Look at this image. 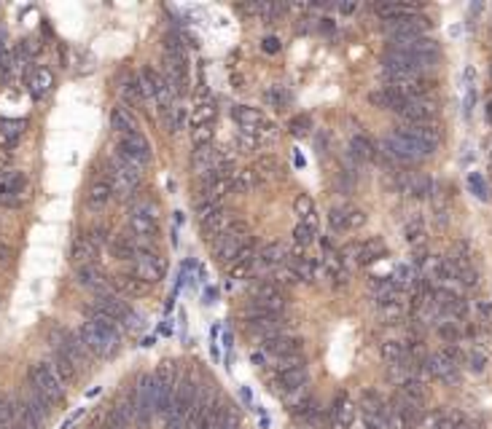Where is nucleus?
<instances>
[{
  "mask_svg": "<svg viewBox=\"0 0 492 429\" xmlns=\"http://www.w3.org/2000/svg\"><path fill=\"white\" fill-rule=\"evenodd\" d=\"M78 338L86 346L89 354L95 357H114V351L118 349V341H121V330H114V328H102V325H95V322H83L78 328Z\"/></svg>",
  "mask_w": 492,
  "mask_h": 429,
  "instance_id": "1",
  "label": "nucleus"
},
{
  "mask_svg": "<svg viewBox=\"0 0 492 429\" xmlns=\"http://www.w3.org/2000/svg\"><path fill=\"white\" fill-rule=\"evenodd\" d=\"M30 386L35 392H41L51 405L65 400V381L57 376V370L51 367V363H35L30 367Z\"/></svg>",
  "mask_w": 492,
  "mask_h": 429,
  "instance_id": "2",
  "label": "nucleus"
},
{
  "mask_svg": "<svg viewBox=\"0 0 492 429\" xmlns=\"http://www.w3.org/2000/svg\"><path fill=\"white\" fill-rule=\"evenodd\" d=\"M382 150H385V156H390L393 161H404V164L428 159V156L433 153V150H428L425 145L414 143V140H406V137H401V134H395V132L390 137L382 140Z\"/></svg>",
  "mask_w": 492,
  "mask_h": 429,
  "instance_id": "3",
  "label": "nucleus"
},
{
  "mask_svg": "<svg viewBox=\"0 0 492 429\" xmlns=\"http://www.w3.org/2000/svg\"><path fill=\"white\" fill-rule=\"evenodd\" d=\"M116 153L124 161H130L132 167H137V169H146L151 164V145H148L146 134H140V132L118 137V150Z\"/></svg>",
  "mask_w": 492,
  "mask_h": 429,
  "instance_id": "4",
  "label": "nucleus"
},
{
  "mask_svg": "<svg viewBox=\"0 0 492 429\" xmlns=\"http://www.w3.org/2000/svg\"><path fill=\"white\" fill-rule=\"evenodd\" d=\"M132 274L140 282H146L148 287L156 285L164 276V258H159V255L146 250V247H140L137 255H135V260H132Z\"/></svg>",
  "mask_w": 492,
  "mask_h": 429,
  "instance_id": "5",
  "label": "nucleus"
},
{
  "mask_svg": "<svg viewBox=\"0 0 492 429\" xmlns=\"http://www.w3.org/2000/svg\"><path fill=\"white\" fill-rule=\"evenodd\" d=\"M130 228H132V237H137L140 241H148V244H151V241L156 239V234H159L153 204H140L137 209H132Z\"/></svg>",
  "mask_w": 492,
  "mask_h": 429,
  "instance_id": "6",
  "label": "nucleus"
},
{
  "mask_svg": "<svg viewBox=\"0 0 492 429\" xmlns=\"http://www.w3.org/2000/svg\"><path fill=\"white\" fill-rule=\"evenodd\" d=\"M395 134L425 145L428 150H436L439 143H442V129L436 127L433 121L430 124H401V127H395Z\"/></svg>",
  "mask_w": 492,
  "mask_h": 429,
  "instance_id": "7",
  "label": "nucleus"
},
{
  "mask_svg": "<svg viewBox=\"0 0 492 429\" xmlns=\"http://www.w3.org/2000/svg\"><path fill=\"white\" fill-rule=\"evenodd\" d=\"M395 113L404 118V124H430L436 115V102H430L428 97H411Z\"/></svg>",
  "mask_w": 492,
  "mask_h": 429,
  "instance_id": "8",
  "label": "nucleus"
},
{
  "mask_svg": "<svg viewBox=\"0 0 492 429\" xmlns=\"http://www.w3.org/2000/svg\"><path fill=\"white\" fill-rule=\"evenodd\" d=\"M27 188V177L22 172H6L0 177V204L3 207H17L22 204V196Z\"/></svg>",
  "mask_w": 492,
  "mask_h": 429,
  "instance_id": "9",
  "label": "nucleus"
},
{
  "mask_svg": "<svg viewBox=\"0 0 492 429\" xmlns=\"http://www.w3.org/2000/svg\"><path fill=\"white\" fill-rule=\"evenodd\" d=\"M345 255L350 258V263H355V266H369V263L379 260V255H385V244L379 239L353 241V244H347Z\"/></svg>",
  "mask_w": 492,
  "mask_h": 429,
  "instance_id": "10",
  "label": "nucleus"
},
{
  "mask_svg": "<svg viewBox=\"0 0 492 429\" xmlns=\"http://www.w3.org/2000/svg\"><path fill=\"white\" fill-rule=\"evenodd\" d=\"M231 118L237 121V127L242 129V134H259V129L266 124L264 113L259 108H247V105H234L231 108Z\"/></svg>",
  "mask_w": 492,
  "mask_h": 429,
  "instance_id": "11",
  "label": "nucleus"
},
{
  "mask_svg": "<svg viewBox=\"0 0 492 429\" xmlns=\"http://www.w3.org/2000/svg\"><path fill=\"white\" fill-rule=\"evenodd\" d=\"M428 376H433V379H439L444 384H455L460 376V365L455 363H449L444 354H433V357H428L425 363H423Z\"/></svg>",
  "mask_w": 492,
  "mask_h": 429,
  "instance_id": "12",
  "label": "nucleus"
},
{
  "mask_svg": "<svg viewBox=\"0 0 492 429\" xmlns=\"http://www.w3.org/2000/svg\"><path fill=\"white\" fill-rule=\"evenodd\" d=\"M328 223H331L334 231H355V228H361L363 223H366V215L355 207H336L331 209Z\"/></svg>",
  "mask_w": 492,
  "mask_h": 429,
  "instance_id": "13",
  "label": "nucleus"
},
{
  "mask_svg": "<svg viewBox=\"0 0 492 429\" xmlns=\"http://www.w3.org/2000/svg\"><path fill=\"white\" fill-rule=\"evenodd\" d=\"M78 285L86 287V290H92V293H95V298H97V295H108V293H114L111 282L105 279V274H102L97 266H81V269H78Z\"/></svg>",
  "mask_w": 492,
  "mask_h": 429,
  "instance_id": "14",
  "label": "nucleus"
},
{
  "mask_svg": "<svg viewBox=\"0 0 492 429\" xmlns=\"http://www.w3.org/2000/svg\"><path fill=\"white\" fill-rule=\"evenodd\" d=\"M301 351V338L296 335H275L269 341H264V354H272V357H288V354H299Z\"/></svg>",
  "mask_w": 492,
  "mask_h": 429,
  "instance_id": "15",
  "label": "nucleus"
},
{
  "mask_svg": "<svg viewBox=\"0 0 492 429\" xmlns=\"http://www.w3.org/2000/svg\"><path fill=\"white\" fill-rule=\"evenodd\" d=\"M242 239H237V237H229V234H221V237L215 239V244H213V253H215V258L221 260V263H237V255H240V250H242Z\"/></svg>",
  "mask_w": 492,
  "mask_h": 429,
  "instance_id": "16",
  "label": "nucleus"
},
{
  "mask_svg": "<svg viewBox=\"0 0 492 429\" xmlns=\"http://www.w3.org/2000/svg\"><path fill=\"white\" fill-rule=\"evenodd\" d=\"M374 14H377L382 22H398V19H404V16L420 14V6H409V3H377V6H374Z\"/></svg>",
  "mask_w": 492,
  "mask_h": 429,
  "instance_id": "17",
  "label": "nucleus"
},
{
  "mask_svg": "<svg viewBox=\"0 0 492 429\" xmlns=\"http://www.w3.org/2000/svg\"><path fill=\"white\" fill-rule=\"evenodd\" d=\"M97 253H100V247L92 244L86 237H78L73 241V247H70V258H73V263H76L78 269H81V266H95Z\"/></svg>",
  "mask_w": 492,
  "mask_h": 429,
  "instance_id": "18",
  "label": "nucleus"
},
{
  "mask_svg": "<svg viewBox=\"0 0 492 429\" xmlns=\"http://www.w3.org/2000/svg\"><path fill=\"white\" fill-rule=\"evenodd\" d=\"M369 102H371L374 108H382V111H398V108L406 102V97L382 86V89H374V92L369 94Z\"/></svg>",
  "mask_w": 492,
  "mask_h": 429,
  "instance_id": "19",
  "label": "nucleus"
},
{
  "mask_svg": "<svg viewBox=\"0 0 492 429\" xmlns=\"http://www.w3.org/2000/svg\"><path fill=\"white\" fill-rule=\"evenodd\" d=\"M27 86H30V94H33L35 99L46 97L51 92V86H54V76H51V70H46V67H35L33 76L27 78Z\"/></svg>",
  "mask_w": 492,
  "mask_h": 429,
  "instance_id": "20",
  "label": "nucleus"
},
{
  "mask_svg": "<svg viewBox=\"0 0 492 429\" xmlns=\"http://www.w3.org/2000/svg\"><path fill=\"white\" fill-rule=\"evenodd\" d=\"M111 199H114V188H111L105 180H97V183H92V185H89V193H86V204H89L92 209L105 207Z\"/></svg>",
  "mask_w": 492,
  "mask_h": 429,
  "instance_id": "21",
  "label": "nucleus"
},
{
  "mask_svg": "<svg viewBox=\"0 0 492 429\" xmlns=\"http://www.w3.org/2000/svg\"><path fill=\"white\" fill-rule=\"evenodd\" d=\"M350 150H353V156L355 159H363V161H374L377 159V145L371 143L366 134H353V140H350Z\"/></svg>",
  "mask_w": 492,
  "mask_h": 429,
  "instance_id": "22",
  "label": "nucleus"
},
{
  "mask_svg": "<svg viewBox=\"0 0 492 429\" xmlns=\"http://www.w3.org/2000/svg\"><path fill=\"white\" fill-rule=\"evenodd\" d=\"M25 405H27V411L33 416H38L43 424L49 421V416H51V402L41 392H35L33 386H30V395H27V400H25Z\"/></svg>",
  "mask_w": 492,
  "mask_h": 429,
  "instance_id": "23",
  "label": "nucleus"
},
{
  "mask_svg": "<svg viewBox=\"0 0 492 429\" xmlns=\"http://www.w3.org/2000/svg\"><path fill=\"white\" fill-rule=\"evenodd\" d=\"M108 247H111V255L116 260H135V255H137V244L130 237H111Z\"/></svg>",
  "mask_w": 492,
  "mask_h": 429,
  "instance_id": "24",
  "label": "nucleus"
},
{
  "mask_svg": "<svg viewBox=\"0 0 492 429\" xmlns=\"http://www.w3.org/2000/svg\"><path fill=\"white\" fill-rule=\"evenodd\" d=\"M226 225H229V223H226V212H224V209L210 215V218H205V220H199L202 237H207V239H218L226 231Z\"/></svg>",
  "mask_w": 492,
  "mask_h": 429,
  "instance_id": "25",
  "label": "nucleus"
},
{
  "mask_svg": "<svg viewBox=\"0 0 492 429\" xmlns=\"http://www.w3.org/2000/svg\"><path fill=\"white\" fill-rule=\"evenodd\" d=\"M111 129H114L118 137H127V134H132V132H137L135 118H132L124 108H114V111H111Z\"/></svg>",
  "mask_w": 492,
  "mask_h": 429,
  "instance_id": "26",
  "label": "nucleus"
},
{
  "mask_svg": "<svg viewBox=\"0 0 492 429\" xmlns=\"http://www.w3.org/2000/svg\"><path fill=\"white\" fill-rule=\"evenodd\" d=\"M261 185V180L256 175V169H240L231 175V191L234 193H247L250 188Z\"/></svg>",
  "mask_w": 492,
  "mask_h": 429,
  "instance_id": "27",
  "label": "nucleus"
},
{
  "mask_svg": "<svg viewBox=\"0 0 492 429\" xmlns=\"http://www.w3.org/2000/svg\"><path fill=\"white\" fill-rule=\"evenodd\" d=\"M111 285L118 287V290H124V293H130V295H143L148 290L146 282H140L135 274H116L114 279H111Z\"/></svg>",
  "mask_w": 492,
  "mask_h": 429,
  "instance_id": "28",
  "label": "nucleus"
},
{
  "mask_svg": "<svg viewBox=\"0 0 492 429\" xmlns=\"http://www.w3.org/2000/svg\"><path fill=\"white\" fill-rule=\"evenodd\" d=\"M51 367L57 370V376L65 384L76 381V376H78V367L70 363V357H65L62 351H57V349H54V363H51Z\"/></svg>",
  "mask_w": 492,
  "mask_h": 429,
  "instance_id": "29",
  "label": "nucleus"
},
{
  "mask_svg": "<svg viewBox=\"0 0 492 429\" xmlns=\"http://www.w3.org/2000/svg\"><path fill=\"white\" fill-rule=\"evenodd\" d=\"M379 354H382V360H385V363H390V365H401V363H406V346H404L401 341H385V344H382V349H379Z\"/></svg>",
  "mask_w": 492,
  "mask_h": 429,
  "instance_id": "30",
  "label": "nucleus"
},
{
  "mask_svg": "<svg viewBox=\"0 0 492 429\" xmlns=\"http://www.w3.org/2000/svg\"><path fill=\"white\" fill-rule=\"evenodd\" d=\"M285 258H288V247H285V244H280V241L269 244V247H264L261 253H259V260L266 263V266H282V260H285Z\"/></svg>",
  "mask_w": 492,
  "mask_h": 429,
  "instance_id": "31",
  "label": "nucleus"
},
{
  "mask_svg": "<svg viewBox=\"0 0 492 429\" xmlns=\"http://www.w3.org/2000/svg\"><path fill=\"white\" fill-rule=\"evenodd\" d=\"M215 121V105L207 99V102H199L197 108H194V115H191V124H194V129L199 127H213Z\"/></svg>",
  "mask_w": 492,
  "mask_h": 429,
  "instance_id": "32",
  "label": "nucleus"
},
{
  "mask_svg": "<svg viewBox=\"0 0 492 429\" xmlns=\"http://www.w3.org/2000/svg\"><path fill=\"white\" fill-rule=\"evenodd\" d=\"M294 209H296V215L304 218V223H312V225H315V202H312L307 193H299V196H296Z\"/></svg>",
  "mask_w": 492,
  "mask_h": 429,
  "instance_id": "33",
  "label": "nucleus"
},
{
  "mask_svg": "<svg viewBox=\"0 0 492 429\" xmlns=\"http://www.w3.org/2000/svg\"><path fill=\"white\" fill-rule=\"evenodd\" d=\"M256 175H259V180H269V177H280L282 175V167H280L278 159H261L259 164H256Z\"/></svg>",
  "mask_w": 492,
  "mask_h": 429,
  "instance_id": "34",
  "label": "nucleus"
},
{
  "mask_svg": "<svg viewBox=\"0 0 492 429\" xmlns=\"http://www.w3.org/2000/svg\"><path fill=\"white\" fill-rule=\"evenodd\" d=\"M315 225L312 223H299L294 228V244L296 247H307V244H312L315 241Z\"/></svg>",
  "mask_w": 492,
  "mask_h": 429,
  "instance_id": "35",
  "label": "nucleus"
},
{
  "mask_svg": "<svg viewBox=\"0 0 492 429\" xmlns=\"http://www.w3.org/2000/svg\"><path fill=\"white\" fill-rule=\"evenodd\" d=\"M465 80H468V83H465V99H463V113H465V118H471V113H474V105H476V89H474V83H471V80H474V70H471V67L465 70Z\"/></svg>",
  "mask_w": 492,
  "mask_h": 429,
  "instance_id": "36",
  "label": "nucleus"
},
{
  "mask_svg": "<svg viewBox=\"0 0 492 429\" xmlns=\"http://www.w3.org/2000/svg\"><path fill=\"white\" fill-rule=\"evenodd\" d=\"M288 132H291L294 137H304V134H310V132H312V118H310V115H304V113H299V115H294V118L288 121Z\"/></svg>",
  "mask_w": 492,
  "mask_h": 429,
  "instance_id": "37",
  "label": "nucleus"
},
{
  "mask_svg": "<svg viewBox=\"0 0 492 429\" xmlns=\"http://www.w3.org/2000/svg\"><path fill=\"white\" fill-rule=\"evenodd\" d=\"M430 188H433V183L428 177H411V180L404 183V191L411 193V196H428Z\"/></svg>",
  "mask_w": 492,
  "mask_h": 429,
  "instance_id": "38",
  "label": "nucleus"
},
{
  "mask_svg": "<svg viewBox=\"0 0 492 429\" xmlns=\"http://www.w3.org/2000/svg\"><path fill=\"white\" fill-rule=\"evenodd\" d=\"M264 102H266L269 108H278V111H282V108H285V102H288V94H285V89H280V86H269V89L264 92Z\"/></svg>",
  "mask_w": 492,
  "mask_h": 429,
  "instance_id": "39",
  "label": "nucleus"
},
{
  "mask_svg": "<svg viewBox=\"0 0 492 429\" xmlns=\"http://www.w3.org/2000/svg\"><path fill=\"white\" fill-rule=\"evenodd\" d=\"M22 132H25V121H3V129H0L6 145L17 143L19 137H22Z\"/></svg>",
  "mask_w": 492,
  "mask_h": 429,
  "instance_id": "40",
  "label": "nucleus"
},
{
  "mask_svg": "<svg viewBox=\"0 0 492 429\" xmlns=\"http://www.w3.org/2000/svg\"><path fill=\"white\" fill-rule=\"evenodd\" d=\"M404 237H406V241H411V244L423 241V237H425V223H423V218H411V220L406 223V228H404Z\"/></svg>",
  "mask_w": 492,
  "mask_h": 429,
  "instance_id": "41",
  "label": "nucleus"
},
{
  "mask_svg": "<svg viewBox=\"0 0 492 429\" xmlns=\"http://www.w3.org/2000/svg\"><path fill=\"white\" fill-rule=\"evenodd\" d=\"M436 330H439V335H442L444 341H446V344H455V341H458L460 335H463V330H460L458 328V322H455V319H446V322H439V328H436Z\"/></svg>",
  "mask_w": 492,
  "mask_h": 429,
  "instance_id": "42",
  "label": "nucleus"
},
{
  "mask_svg": "<svg viewBox=\"0 0 492 429\" xmlns=\"http://www.w3.org/2000/svg\"><path fill=\"white\" fill-rule=\"evenodd\" d=\"M164 124H167V129H170V132H181L183 124H186V111H183L181 105H175L172 111L164 115Z\"/></svg>",
  "mask_w": 492,
  "mask_h": 429,
  "instance_id": "43",
  "label": "nucleus"
},
{
  "mask_svg": "<svg viewBox=\"0 0 492 429\" xmlns=\"http://www.w3.org/2000/svg\"><path fill=\"white\" fill-rule=\"evenodd\" d=\"M253 269H256V260H240V263L229 266V276L231 279H247V276H253Z\"/></svg>",
  "mask_w": 492,
  "mask_h": 429,
  "instance_id": "44",
  "label": "nucleus"
},
{
  "mask_svg": "<svg viewBox=\"0 0 492 429\" xmlns=\"http://www.w3.org/2000/svg\"><path fill=\"white\" fill-rule=\"evenodd\" d=\"M468 188H471V193H474L476 199H487V185H484V177L479 175V172H471L468 175Z\"/></svg>",
  "mask_w": 492,
  "mask_h": 429,
  "instance_id": "45",
  "label": "nucleus"
},
{
  "mask_svg": "<svg viewBox=\"0 0 492 429\" xmlns=\"http://www.w3.org/2000/svg\"><path fill=\"white\" fill-rule=\"evenodd\" d=\"M272 282H275V285H299V276H296V271H294V266H280L278 269V276H275V279H272Z\"/></svg>",
  "mask_w": 492,
  "mask_h": 429,
  "instance_id": "46",
  "label": "nucleus"
},
{
  "mask_svg": "<svg viewBox=\"0 0 492 429\" xmlns=\"http://www.w3.org/2000/svg\"><path fill=\"white\" fill-rule=\"evenodd\" d=\"M291 367H304V354H301V351H299V354H288V357H280L275 373H280V370H291Z\"/></svg>",
  "mask_w": 492,
  "mask_h": 429,
  "instance_id": "47",
  "label": "nucleus"
},
{
  "mask_svg": "<svg viewBox=\"0 0 492 429\" xmlns=\"http://www.w3.org/2000/svg\"><path fill=\"white\" fill-rule=\"evenodd\" d=\"M393 282H395L398 287L411 285V282H414V276H411V266H406V263H401V266L395 269V274H393Z\"/></svg>",
  "mask_w": 492,
  "mask_h": 429,
  "instance_id": "48",
  "label": "nucleus"
},
{
  "mask_svg": "<svg viewBox=\"0 0 492 429\" xmlns=\"http://www.w3.org/2000/svg\"><path fill=\"white\" fill-rule=\"evenodd\" d=\"M210 140H213V127L194 129V148H207Z\"/></svg>",
  "mask_w": 492,
  "mask_h": 429,
  "instance_id": "49",
  "label": "nucleus"
},
{
  "mask_svg": "<svg viewBox=\"0 0 492 429\" xmlns=\"http://www.w3.org/2000/svg\"><path fill=\"white\" fill-rule=\"evenodd\" d=\"M86 239H89L92 244H97V247H102V244H108V241H111V237H108V228H105V225L92 228V231L86 234Z\"/></svg>",
  "mask_w": 492,
  "mask_h": 429,
  "instance_id": "50",
  "label": "nucleus"
},
{
  "mask_svg": "<svg viewBox=\"0 0 492 429\" xmlns=\"http://www.w3.org/2000/svg\"><path fill=\"white\" fill-rule=\"evenodd\" d=\"M465 363H468V367H471L474 373H481L484 365H487V357H484L481 351H471V354H465Z\"/></svg>",
  "mask_w": 492,
  "mask_h": 429,
  "instance_id": "51",
  "label": "nucleus"
},
{
  "mask_svg": "<svg viewBox=\"0 0 492 429\" xmlns=\"http://www.w3.org/2000/svg\"><path fill=\"white\" fill-rule=\"evenodd\" d=\"M237 148H240V150H256V148H259V140H256L253 134H240Z\"/></svg>",
  "mask_w": 492,
  "mask_h": 429,
  "instance_id": "52",
  "label": "nucleus"
},
{
  "mask_svg": "<svg viewBox=\"0 0 492 429\" xmlns=\"http://www.w3.org/2000/svg\"><path fill=\"white\" fill-rule=\"evenodd\" d=\"M261 48L266 51V54H278V51H280V41L275 38V35H269V38H264V41H261Z\"/></svg>",
  "mask_w": 492,
  "mask_h": 429,
  "instance_id": "53",
  "label": "nucleus"
},
{
  "mask_svg": "<svg viewBox=\"0 0 492 429\" xmlns=\"http://www.w3.org/2000/svg\"><path fill=\"white\" fill-rule=\"evenodd\" d=\"M339 11H342V14H353V11H358V0H350V3H339Z\"/></svg>",
  "mask_w": 492,
  "mask_h": 429,
  "instance_id": "54",
  "label": "nucleus"
},
{
  "mask_svg": "<svg viewBox=\"0 0 492 429\" xmlns=\"http://www.w3.org/2000/svg\"><path fill=\"white\" fill-rule=\"evenodd\" d=\"M205 295H207V303H215V298H218V290H215V287H207V290H205Z\"/></svg>",
  "mask_w": 492,
  "mask_h": 429,
  "instance_id": "55",
  "label": "nucleus"
},
{
  "mask_svg": "<svg viewBox=\"0 0 492 429\" xmlns=\"http://www.w3.org/2000/svg\"><path fill=\"white\" fill-rule=\"evenodd\" d=\"M240 395H242V400H245L247 405H250V402H253V392H250V389H247V386H242V392H240Z\"/></svg>",
  "mask_w": 492,
  "mask_h": 429,
  "instance_id": "56",
  "label": "nucleus"
},
{
  "mask_svg": "<svg viewBox=\"0 0 492 429\" xmlns=\"http://www.w3.org/2000/svg\"><path fill=\"white\" fill-rule=\"evenodd\" d=\"M294 164H296V169H304V156H301V153H296Z\"/></svg>",
  "mask_w": 492,
  "mask_h": 429,
  "instance_id": "57",
  "label": "nucleus"
},
{
  "mask_svg": "<svg viewBox=\"0 0 492 429\" xmlns=\"http://www.w3.org/2000/svg\"><path fill=\"white\" fill-rule=\"evenodd\" d=\"M253 363H256V365H264V354H261V351H256V354H253Z\"/></svg>",
  "mask_w": 492,
  "mask_h": 429,
  "instance_id": "58",
  "label": "nucleus"
},
{
  "mask_svg": "<svg viewBox=\"0 0 492 429\" xmlns=\"http://www.w3.org/2000/svg\"><path fill=\"white\" fill-rule=\"evenodd\" d=\"M224 346H226V349H231V333H229V330L224 333Z\"/></svg>",
  "mask_w": 492,
  "mask_h": 429,
  "instance_id": "59",
  "label": "nucleus"
},
{
  "mask_svg": "<svg viewBox=\"0 0 492 429\" xmlns=\"http://www.w3.org/2000/svg\"><path fill=\"white\" fill-rule=\"evenodd\" d=\"M3 258H6V247H0V260H3Z\"/></svg>",
  "mask_w": 492,
  "mask_h": 429,
  "instance_id": "60",
  "label": "nucleus"
}]
</instances>
